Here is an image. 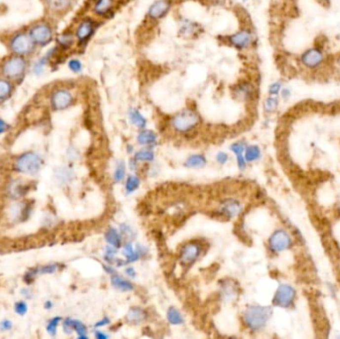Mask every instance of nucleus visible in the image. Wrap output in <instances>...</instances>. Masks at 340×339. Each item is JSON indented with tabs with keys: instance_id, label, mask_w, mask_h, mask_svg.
Returning a JSON list of instances; mask_svg holds the SVG:
<instances>
[{
	"instance_id": "obj_26",
	"label": "nucleus",
	"mask_w": 340,
	"mask_h": 339,
	"mask_svg": "<svg viewBox=\"0 0 340 339\" xmlns=\"http://www.w3.org/2000/svg\"><path fill=\"white\" fill-rule=\"evenodd\" d=\"M262 156V151L261 149L256 146V145H252L246 148L245 151V159L247 162H255L257 160H259Z\"/></svg>"
},
{
	"instance_id": "obj_18",
	"label": "nucleus",
	"mask_w": 340,
	"mask_h": 339,
	"mask_svg": "<svg viewBox=\"0 0 340 339\" xmlns=\"http://www.w3.org/2000/svg\"><path fill=\"white\" fill-rule=\"evenodd\" d=\"M246 145L243 142H236L231 145L230 151L236 155L237 164L240 170H245L247 166V161L245 159V151H246Z\"/></svg>"
},
{
	"instance_id": "obj_38",
	"label": "nucleus",
	"mask_w": 340,
	"mask_h": 339,
	"mask_svg": "<svg viewBox=\"0 0 340 339\" xmlns=\"http://www.w3.org/2000/svg\"><path fill=\"white\" fill-rule=\"evenodd\" d=\"M68 67L75 74H79L83 70V64L79 59H71L68 63Z\"/></svg>"
},
{
	"instance_id": "obj_3",
	"label": "nucleus",
	"mask_w": 340,
	"mask_h": 339,
	"mask_svg": "<svg viewBox=\"0 0 340 339\" xmlns=\"http://www.w3.org/2000/svg\"><path fill=\"white\" fill-rule=\"evenodd\" d=\"M267 245L271 253L280 254L290 250L294 245V241L288 231L284 229H278L269 236Z\"/></svg>"
},
{
	"instance_id": "obj_49",
	"label": "nucleus",
	"mask_w": 340,
	"mask_h": 339,
	"mask_svg": "<svg viewBox=\"0 0 340 339\" xmlns=\"http://www.w3.org/2000/svg\"><path fill=\"white\" fill-rule=\"evenodd\" d=\"M1 328H2L3 330H9V329H11V328H12V322H11L10 320H7V319L3 320V321L1 322Z\"/></svg>"
},
{
	"instance_id": "obj_46",
	"label": "nucleus",
	"mask_w": 340,
	"mask_h": 339,
	"mask_svg": "<svg viewBox=\"0 0 340 339\" xmlns=\"http://www.w3.org/2000/svg\"><path fill=\"white\" fill-rule=\"evenodd\" d=\"M111 322V319L109 318V317H104L103 319H101L100 321H97L96 323H95V325H94V327L95 328H99V327H103V326H105V325H108L109 323Z\"/></svg>"
},
{
	"instance_id": "obj_17",
	"label": "nucleus",
	"mask_w": 340,
	"mask_h": 339,
	"mask_svg": "<svg viewBox=\"0 0 340 339\" xmlns=\"http://www.w3.org/2000/svg\"><path fill=\"white\" fill-rule=\"evenodd\" d=\"M113 6H114V0H96L93 12L100 17L107 18L111 16L113 12Z\"/></svg>"
},
{
	"instance_id": "obj_51",
	"label": "nucleus",
	"mask_w": 340,
	"mask_h": 339,
	"mask_svg": "<svg viewBox=\"0 0 340 339\" xmlns=\"http://www.w3.org/2000/svg\"><path fill=\"white\" fill-rule=\"evenodd\" d=\"M104 267H105V270H106V272H107L108 274H110V275H114V274H115V269H114V267L110 266V265H104Z\"/></svg>"
},
{
	"instance_id": "obj_9",
	"label": "nucleus",
	"mask_w": 340,
	"mask_h": 339,
	"mask_svg": "<svg viewBox=\"0 0 340 339\" xmlns=\"http://www.w3.org/2000/svg\"><path fill=\"white\" fill-rule=\"evenodd\" d=\"M97 27L98 23L91 17H86L82 20L75 32V36L81 46H85L90 41L92 36L95 34Z\"/></svg>"
},
{
	"instance_id": "obj_7",
	"label": "nucleus",
	"mask_w": 340,
	"mask_h": 339,
	"mask_svg": "<svg viewBox=\"0 0 340 339\" xmlns=\"http://www.w3.org/2000/svg\"><path fill=\"white\" fill-rule=\"evenodd\" d=\"M2 73L9 79H17L21 77L26 69V62L20 56L8 58L2 65Z\"/></svg>"
},
{
	"instance_id": "obj_14",
	"label": "nucleus",
	"mask_w": 340,
	"mask_h": 339,
	"mask_svg": "<svg viewBox=\"0 0 340 339\" xmlns=\"http://www.w3.org/2000/svg\"><path fill=\"white\" fill-rule=\"evenodd\" d=\"M172 7V0H155L148 10V17L153 21L164 18Z\"/></svg>"
},
{
	"instance_id": "obj_40",
	"label": "nucleus",
	"mask_w": 340,
	"mask_h": 339,
	"mask_svg": "<svg viewBox=\"0 0 340 339\" xmlns=\"http://www.w3.org/2000/svg\"><path fill=\"white\" fill-rule=\"evenodd\" d=\"M60 321H61V317L56 316V317L52 318V319L48 322L46 329H47V331H48L49 334H51V335H55V334H56L57 327H58Z\"/></svg>"
},
{
	"instance_id": "obj_11",
	"label": "nucleus",
	"mask_w": 340,
	"mask_h": 339,
	"mask_svg": "<svg viewBox=\"0 0 340 339\" xmlns=\"http://www.w3.org/2000/svg\"><path fill=\"white\" fill-rule=\"evenodd\" d=\"M74 103L72 93L67 89L56 90L51 97V105L55 111H63L70 108Z\"/></svg>"
},
{
	"instance_id": "obj_1",
	"label": "nucleus",
	"mask_w": 340,
	"mask_h": 339,
	"mask_svg": "<svg viewBox=\"0 0 340 339\" xmlns=\"http://www.w3.org/2000/svg\"><path fill=\"white\" fill-rule=\"evenodd\" d=\"M273 309L269 306L251 305L243 313L244 324L252 331H260L267 324Z\"/></svg>"
},
{
	"instance_id": "obj_22",
	"label": "nucleus",
	"mask_w": 340,
	"mask_h": 339,
	"mask_svg": "<svg viewBox=\"0 0 340 339\" xmlns=\"http://www.w3.org/2000/svg\"><path fill=\"white\" fill-rule=\"evenodd\" d=\"M105 240L108 243V245L113 246L116 249L120 248L122 246V236L121 234L113 227H110L106 234H105Z\"/></svg>"
},
{
	"instance_id": "obj_30",
	"label": "nucleus",
	"mask_w": 340,
	"mask_h": 339,
	"mask_svg": "<svg viewBox=\"0 0 340 339\" xmlns=\"http://www.w3.org/2000/svg\"><path fill=\"white\" fill-rule=\"evenodd\" d=\"M133 158L137 161L150 162L154 159V152L151 149H143L135 152Z\"/></svg>"
},
{
	"instance_id": "obj_54",
	"label": "nucleus",
	"mask_w": 340,
	"mask_h": 339,
	"mask_svg": "<svg viewBox=\"0 0 340 339\" xmlns=\"http://www.w3.org/2000/svg\"><path fill=\"white\" fill-rule=\"evenodd\" d=\"M319 1H320V2H323V3H328V2L330 1V0H319Z\"/></svg>"
},
{
	"instance_id": "obj_32",
	"label": "nucleus",
	"mask_w": 340,
	"mask_h": 339,
	"mask_svg": "<svg viewBox=\"0 0 340 339\" xmlns=\"http://www.w3.org/2000/svg\"><path fill=\"white\" fill-rule=\"evenodd\" d=\"M74 40H75L74 35H73L72 33H70V32H67V33L61 34V35L58 37V39H57L58 44H59V46H60L62 49H68V48H70V47L73 45Z\"/></svg>"
},
{
	"instance_id": "obj_24",
	"label": "nucleus",
	"mask_w": 340,
	"mask_h": 339,
	"mask_svg": "<svg viewBox=\"0 0 340 339\" xmlns=\"http://www.w3.org/2000/svg\"><path fill=\"white\" fill-rule=\"evenodd\" d=\"M207 159L203 154H192L188 156L185 161V166L188 168H202L206 165Z\"/></svg>"
},
{
	"instance_id": "obj_41",
	"label": "nucleus",
	"mask_w": 340,
	"mask_h": 339,
	"mask_svg": "<svg viewBox=\"0 0 340 339\" xmlns=\"http://www.w3.org/2000/svg\"><path fill=\"white\" fill-rule=\"evenodd\" d=\"M222 294L224 296V299H232L233 297H235L236 294V290L234 288L233 285H229L226 284L224 286V288L222 289Z\"/></svg>"
},
{
	"instance_id": "obj_39",
	"label": "nucleus",
	"mask_w": 340,
	"mask_h": 339,
	"mask_svg": "<svg viewBox=\"0 0 340 339\" xmlns=\"http://www.w3.org/2000/svg\"><path fill=\"white\" fill-rule=\"evenodd\" d=\"M58 268V264H48V265H44L41 266L39 268H35L33 269L35 275L37 276L38 274H52L54 272H56Z\"/></svg>"
},
{
	"instance_id": "obj_12",
	"label": "nucleus",
	"mask_w": 340,
	"mask_h": 339,
	"mask_svg": "<svg viewBox=\"0 0 340 339\" xmlns=\"http://www.w3.org/2000/svg\"><path fill=\"white\" fill-rule=\"evenodd\" d=\"M29 36L31 40L33 41V43L41 45V46H45L51 42L53 38V33H52L51 27L43 23V24H38V25L33 26L30 29Z\"/></svg>"
},
{
	"instance_id": "obj_2",
	"label": "nucleus",
	"mask_w": 340,
	"mask_h": 339,
	"mask_svg": "<svg viewBox=\"0 0 340 339\" xmlns=\"http://www.w3.org/2000/svg\"><path fill=\"white\" fill-rule=\"evenodd\" d=\"M200 123V116L196 111L187 108L176 113L170 119L171 127L178 133L191 132Z\"/></svg>"
},
{
	"instance_id": "obj_43",
	"label": "nucleus",
	"mask_w": 340,
	"mask_h": 339,
	"mask_svg": "<svg viewBox=\"0 0 340 339\" xmlns=\"http://www.w3.org/2000/svg\"><path fill=\"white\" fill-rule=\"evenodd\" d=\"M120 234L121 236H125V237H134V232L131 229L130 226L126 225V224H121L120 225Z\"/></svg>"
},
{
	"instance_id": "obj_8",
	"label": "nucleus",
	"mask_w": 340,
	"mask_h": 339,
	"mask_svg": "<svg viewBox=\"0 0 340 339\" xmlns=\"http://www.w3.org/2000/svg\"><path fill=\"white\" fill-rule=\"evenodd\" d=\"M227 43L237 50H245L252 46L255 41L254 33L248 29L244 28L236 33H233L226 37Z\"/></svg>"
},
{
	"instance_id": "obj_44",
	"label": "nucleus",
	"mask_w": 340,
	"mask_h": 339,
	"mask_svg": "<svg viewBox=\"0 0 340 339\" xmlns=\"http://www.w3.org/2000/svg\"><path fill=\"white\" fill-rule=\"evenodd\" d=\"M228 159H229V156H228V154H227L226 152L220 151V152H218L217 155H216V160H217V162H218L219 164H221V165L225 164V163L228 161Z\"/></svg>"
},
{
	"instance_id": "obj_25",
	"label": "nucleus",
	"mask_w": 340,
	"mask_h": 339,
	"mask_svg": "<svg viewBox=\"0 0 340 339\" xmlns=\"http://www.w3.org/2000/svg\"><path fill=\"white\" fill-rule=\"evenodd\" d=\"M122 255L126 259V263H133L141 258L140 253L138 252L137 249H134L131 242H127L123 245Z\"/></svg>"
},
{
	"instance_id": "obj_45",
	"label": "nucleus",
	"mask_w": 340,
	"mask_h": 339,
	"mask_svg": "<svg viewBox=\"0 0 340 339\" xmlns=\"http://www.w3.org/2000/svg\"><path fill=\"white\" fill-rule=\"evenodd\" d=\"M280 95H281V97H282L283 99H285V100L290 99L291 96H292V90H291V88H289V87H283V89H282Z\"/></svg>"
},
{
	"instance_id": "obj_4",
	"label": "nucleus",
	"mask_w": 340,
	"mask_h": 339,
	"mask_svg": "<svg viewBox=\"0 0 340 339\" xmlns=\"http://www.w3.org/2000/svg\"><path fill=\"white\" fill-rule=\"evenodd\" d=\"M42 166V159L41 157L33 152H27L18 157L15 163V168L17 171L24 173V174H29V175H34L39 172Z\"/></svg>"
},
{
	"instance_id": "obj_52",
	"label": "nucleus",
	"mask_w": 340,
	"mask_h": 339,
	"mask_svg": "<svg viewBox=\"0 0 340 339\" xmlns=\"http://www.w3.org/2000/svg\"><path fill=\"white\" fill-rule=\"evenodd\" d=\"M45 306H46V308H51L52 307V302L51 301H47L45 303Z\"/></svg>"
},
{
	"instance_id": "obj_47",
	"label": "nucleus",
	"mask_w": 340,
	"mask_h": 339,
	"mask_svg": "<svg viewBox=\"0 0 340 339\" xmlns=\"http://www.w3.org/2000/svg\"><path fill=\"white\" fill-rule=\"evenodd\" d=\"M124 272H125V275H126L127 277L132 278V279L135 278V276H137V272H135L134 267H132V266H127V267L125 268Z\"/></svg>"
},
{
	"instance_id": "obj_53",
	"label": "nucleus",
	"mask_w": 340,
	"mask_h": 339,
	"mask_svg": "<svg viewBox=\"0 0 340 339\" xmlns=\"http://www.w3.org/2000/svg\"><path fill=\"white\" fill-rule=\"evenodd\" d=\"M336 65L338 66V68H340V55L336 58Z\"/></svg>"
},
{
	"instance_id": "obj_48",
	"label": "nucleus",
	"mask_w": 340,
	"mask_h": 339,
	"mask_svg": "<svg viewBox=\"0 0 340 339\" xmlns=\"http://www.w3.org/2000/svg\"><path fill=\"white\" fill-rule=\"evenodd\" d=\"M95 337L97 339H107V338H109V335L102 330H96L95 331Z\"/></svg>"
},
{
	"instance_id": "obj_5",
	"label": "nucleus",
	"mask_w": 340,
	"mask_h": 339,
	"mask_svg": "<svg viewBox=\"0 0 340 339\" xmlns=\"http://www.w3.org/2000/svg\"><path fill=\"white\" fill-rule=\"evenodd\" d=\"M297 299L296 289L288 284H282L277 289L273 303L275 306L282 308H290L294 305Z\"/></svg>"
},
{
	"instance_id": "obj_42",
	"label": "nucleus",
	"mask_w": 340,
	"mask_h": 339,
	"mask_svg": "<svg viewBox=\"0 0 340 339\" xmlns=\"http://www.w3.org/2000/svg\"><path fill=\"white\" fill-rule=\"evenodd\" d=\"M14 309H15L16 313H18L19 315H24L28 310V305L25 301H18L15 303Z\"/></svg>"
},
{
	"instance_id": "obj_31",
	"label": "nucleus",
	"mask_w": 340,
	"mask_h": 339,
	"mask_svg": "<svg viewBox=\"0 0 340 339\" xmlns=\"http://www.w3.org/2000/svg\"><path fill=\"white\" fill-rule=\"evenodd\" d=\"M72 0H47V3L52 10L63 11L70 6Z\"/></svg>"
},
{
	"instance_id": "obj_37",
	"label": "nucleus",
	"mask_w": 340,
	"mask_h": 339,
	"mask_svg": "<svg viewBox=\"0 0 340 339\" xmlns=\"http://www.w3.org/2000/svg\"><path fill=\"white\" fill-rule=\"evenodd\" d=\"M284 87V84L283 82L281 81H276L274 83H271L269 86H268V89H267V93L269 96H279L282 89Z\"/></svg>"
},
{
	"instance_id": "obj_16",
	"label": "nucleus",
	"mask_w": 340,
	"mask_h": 339,
	"mask_svg": "<svg viewBox=\"0 0 340 339\" xmlns=\"http://www.w3.org/2000/svg\"><path fill=\"white\" fill-rule=\"evenodd\" d=\"M233 95L236 99L242 101H252L256 97V88L255 86L248 81H241L234 86L232 89Z\"/></svg>"
},
{
	"instance_id": "obj_20",
	"label": "nucleus",
	"mask_w": 340,
	"mask_h": 339,
	"mask_svg": "<svg viewBox=\"0 0 340 339\" xmlns=\"http://www.w3.org/2000/svg\"><path fill=\"white\" fill-rule=\"evenodd\" d=\"M137 142L141 146L151 147L157 143V134L151 129H143L137 135Z\"/></svg>"
},
{
	"instance_id": "obj_6",
	"label": "nucleus",
	"mask_w": 340,
	"mask_h": 339,
	"mask_svg": "<svg viewBox=\"0 0 340 339\" xmlns=\"http://www.w3.org/2000/svg\"><path fill=\"white\" fill-rule=\"evenodd\" d=\"M325 61V55L319 47L306 49L300 56L301 64L308 70H316L322 66Z\"/></svg>"
},
{
	"instance_id": "obj_27",
	"label": "nucleus",
	"mask_w": 340,
	"mask_h": 339,
	"mask_svg": "<svg viewBox=\"0 0 340 339\" xmlns=\"http://www.w3.org/2000/svg\"><path fill=\"white\" fill-rule=\"evenodd\" d=\"M166 318H167L168 322L172 325H180L184 322V318H183L181 312L173 306L168 308V310L166 312Z\"/></svg>"
},
{
	"instance_id": "obj_23",
	"label": "nucleus",
	"mask_w": 340,
	"mask_h": 339,
	"mask_svg": "<svg viewBox=\"0 0 340 339\" xmlns=\"http://www.w3.org/2000/svg\"><path fill=\"white\" fill-rule=\"evenodd\" d=\"M111 284L115 290L120 291V292H130L134 290V285L131 282L121 278L120 276L116 274L112 275Z\"/></svg>"
},
{
	"instance_id": "obj_50",
	"label": "nucleus",
	"mask_w": 340,
	"mask_h": 339,
	"mask_svg": "<svg viewBox=\"0 0 340 339\" xmlns=\"http://www.w3.org/2000/svg\"><path fill=\"white\" fill-rule=\"evenodd\" d=\"M7 123L2 118H0V133H3L7 129Z\"/></svg>"
},
{
	"instance_id": "obj_28",
	"label": "nucleus",
	"mask_w": 340,
	"mask_h": 339,
	"mask_svg": "<svg viewBox=\"0 0 340 339\" xmlns=\"http://www.w3.org/2000/svg\"><path fill=\"white\" fill-rule=\"evenodd\" d=\"M280 105V100L278 96H269L264 102V111L267 113H275Z\"/></svg>"
},
{
	"instance_id": "obj_13",
	"label": "nucleus",
	"mask_w": 340,
	"mask_h": 339,
	"mask_svg": "<svg viewBox=\"0 0 340 339\" xmlns=\"http://www.w3.org/2000/svg\"><path fill=\"white\" fill-rule=\"evenodd\" d=\"M242 203L235 198H226L219 205L218 213L220 216L230 219L237 217L242 212Z\"/></svg>"
},
{
	"instance_id": "obj_34",
	"label": "nucleus",
	"mask_w": 340,
	"mask_h": 339,
	"mask_svg": "<svg viewBox=\"0 0 340 339\" xmlns=\"http://www.w3.org/2000/svg\"><path fill=\"white\" fill-rule=\"evenodd\" d=\"M126 167L123 160H119L115 166L114 173H113V180L115 182H121L125 177Z\"/></svg>"
},
{
	"instance_id": "obj_15",
	"label": "nucleus",
	"mask_w": 340,
	"mask_h": 339,
	"mask_svg": "<svg viewBox=\"0 0 340 339\" xmlns=\"http://www.w3.org/2000/svg\"><path fill=\"white\" fill-rule=\"evenodd\" d=\"M33 41L30 36L19 33L15 35L10 41V49L16 55H26L31 52L33 47Z\"/></svg>"
},
{
	"instance_id": "obj_10",
	"label": "nucleus",
	"mask_w": 340,
	"mask_h": 339,
	"mask_svg": "<svg viewBox=\"0 0 340 339\" xmlns=\"http://www.w3.org/2000/svg\"><path fill=\"white\" fill-rule=\"evenodd\" d=\"M202 254V246L198 242H189L182 246L179 253V261L183 265H190Z\"/></svg>"
},
{
	"instance_id": "obj_19",
	"label": "nucleus",
	"mask_w": 340,
	"mask_h": 339,
	"mask_svg": "<svg viewBox=\"0 0 340 339\" xmlns=\"http://www.w3.org/2000/svg\"><path fill=\"white\" fill-rule=\"evenodd\" d=\"M127 117L129 122L140 129H144L147 126L148 120L147 118L144 116V114L135 108H129L127 111Z\"/></svg>"
},
{
	"instance_id": "obj_35",
	"label": "nucleus",
	"mask_w": 340,
	"mask_h": 339,
	"mask_svg": "<svg viewBox=\"0 0 340 339\" xmlns=\"http://www.w3.org/2000/svg\"><path fill=\"white\" fill-rule=\"evenodd\" d=\"M12 92V86L11 84L6 81L0 79V101H3L7 99Z\"/></svg>"
},
{
	"instance_id": "obj_21",
	"label": "nucleus",
	"mask_w": 340,
	"mask_h": 339,
	"mask_svg": "<svg viewBox=\"0 0 340 339\" xmlns=\"http://www.w3.org/2000/svg\"><path fill=\"white\" fill-rule=\"evenodd\" d=\"M125 319L131 324H140L147 319V311L140 306H133L128 310Z\"/></svg>"
},
{
	"instance_id": "obj_36",
	"label": "nucleus",
	"mask_w": 340,
	"mask_h": 339,
	"mask_svg": "<svg viewBox=\"0 0 340 339\" xmlns=\"http://www.w3.org/2000/svg\"><path fill=\"white\" fill-rule=\"evenodd\" d=\"M115 255H116V248L108 245V247H106V249H105V254H104L105 260L109 264H113L116 261Z\"/></svg>"
},
{
	"instance_id": "obj_29",
	"label": "nucleus",
	"mask_w": 340,
	"mask_h": 339,
	"mask_svg": "<svg viewBox=\"0 0 340 339\" xmlns=\"http://www.w3.org/2000/svg\"><path fill=\"white\" fill-rule=\"evenodd\" d=\"M141 185V179L137 175H129L125 181L124 189L126 194H131L137 191Z\"/></svg>"
},
{
	"instance_id": "obj_33",
	"label": "nucleus",
	"mask_w": 340,
	"mask_h": 339,
	"mask_svg": "<svg viewBox=\"0 0 340 339\" xmlns=\"http://www.w3.org/2000/svg\"><path fill=\"white\" fill-rule=\"evenodd\" d=\"M70 322H71L72 329L77 332L79 338H88V336H87V332H88L87 326L82 321L70 318Z\"/></svg>"
}]
</instances>
